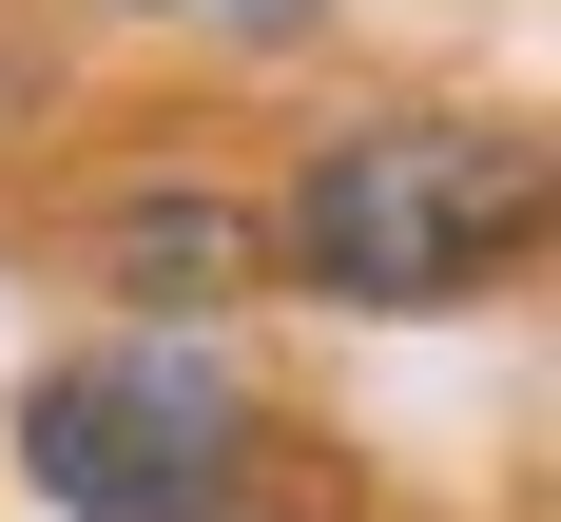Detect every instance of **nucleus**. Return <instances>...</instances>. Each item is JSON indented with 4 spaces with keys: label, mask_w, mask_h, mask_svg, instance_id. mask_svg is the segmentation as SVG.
<instances>
[{
    "label": "nucleus",
    "mask_w": 561,
    "mask_h": 522,
    "mask_svg": "<svg viewBox=\"0 0 561 522\" xmlns=\"http://www.w3.org/2000/svg\"><path fill=\"white\" fill-rule=\"evenodd\" d=\"M542 232V155L504 116H368V136H310V174L272 194V252L330 310H465Z\"/></svg>",
    "instance_id": "1"
},
{
    "label": "nucleus",
    "mask_w": 561,
    "mask_h": 522,
    "mask_svg": "<svg viewBox=\"0 0 561 522\" xmlns=\"http://www.w3.org/2000/svg\"><path fill=\"white\" fill-rule=\"evenodd\" d=\"M232 445H252V406L174 329H116L20 387V484L58 522H232Z\"/></svg>",
    "instance_id": "2"
},
{
    "label": "nucleus",
    "mask_w": 561,
    "mask_h": 522,
    "mask_svg": "<svg viewBox=\"0 0 561 522\" xmlns=\"http://www.w3.org/2000/svg\"><path fill=\"white\" fill-rule=\"evenodd\" d=\"M116 290H136V310H214L232 271H252V213H232V194H116Z\"/></svg>",
    "instance_id": "3"
},
{
    "label": "nucleus",
    "mask_w": 561,
    "mask_h": 522,
    "mask_svg": "<svg viewBox=\"0 0 561 522\" xmlns=\"http://www.w3.org/2000/svg\"><path fill=\"white\" fill-rule=\"evenodd\" d=\"M156 20H232V39H290L310 0H156Z\"/></svg>",
    "instance_id": "4"
}]
</instances>
